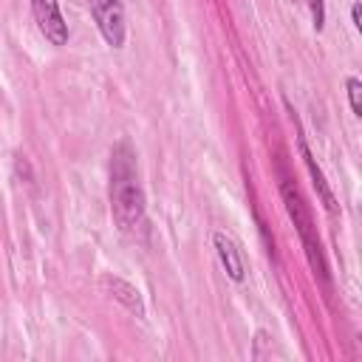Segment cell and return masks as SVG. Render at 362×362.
Wrapping results in <instances>:
<instances>
[{
	"mask_svg": "<svg viewBox=\"0 0 362 362\" xmlns=\"http://www.w3.org/2000/svg\"><path fill=\"white\" fill-rule=\"evenodd\" d=\"M102 288L116 300V303H122L127 311H133L136 317H144V300H141V291L133 286V283H127V280H122V277H116V274H102Z\"/></svg>",
	"mask_w": 362,
	"mask_h": 362,
	"instance_id": "8992f818",
	"label": "cell"
},
{
	"mask_svg": "<svg viewBox=\"0 0 362 362\" xmlns=\"http://www.w3.org/2000/svg\"><path fill=\"white\" fill-rule=\"evenodd\" d=\"M31 14H34V23H37L40 34L51 45H57V48L68 45L71 28H68V23L59 11V0H31Z\"/></svg>",
	"mask_w": 362,
	"mask_h": 362,
	"instance_id": "277c9868",
	"label": "cell"
},
{
	"mask_svg": "<svg viewBox=\"0 0 362 362\" xmlns=\"http://www.w3.org/2000/svg\"><path fill=\"white\" fill-rule=\"evenodd\" d=\"M280 195H283V204H286L288 218L294 221V226L300 232V240L305 246V255H308V263H311L314 274H320L322 283H328V266H325V257H322V246H320V238H317L314 223H311V212H308L300 189L288 178H283L280 181Z\"/></svg>",
	"mask_w": 362,
	"mask_h": 362,
	"instance_id": "7a4b0ae2",
	"label": "cell"
},
{
	"mask_svg": "<svg viewBox=\"0 0 362 362\" xmlns=\"http://www.w3.org/2000/svg\"><path fill=\"white\" fill-rule=\"evenodd\" d=\"M351 23H354V28H362V6L359 3L351 6Z\"/></svg>",
	"mask_w": 362,
	"mask_h": 362,
	"instance_id": "30bf717a",
	"label": "cell"
},
{
	"mask_svg": "<svg viewBox=\"0 0 362 362\" xmlns=\"http://www.w3.org/2000/svg\"><path fill=\"white\" fill-rule=\"evenodd\" d=\"M110 212L122 232L133 235L144 226V187L139 181V161L130 141H116L110 150Z\"/></svg>",
	"mask_w": 362,
	"mask_h": 362,
	"instance_id": "6da1fadb",
	"label": "cell"
},
{
	"mask_svg": "<svg viewBox=\"0 0 362 362\" xmlns=\"http://www.w3.org/2000/svg\"><path fill=\"white\" fill-rule=\"evenodd\" d=\"M212 246H215V255H218L226 277L235 283H243L246 280V260H243L238 243L226 232H212Z\"/></svg>",
	"mask_w": 362,
	"mask_h": 362,
	"instance_id": "5b68a950",
	"label": "cell"
},
{
	"mask_svg": "<svg viewBox=\"0 0 362 362\" xmlns=\"http://www.w3.org/2000/svg\"><path fill=\"white\" fill-rule=\"evenodd\" d=\"M345 90H348V102L354 116H362V79L359 76H348L345 79Z\"/></svg>",
	"mask_w": 362,
	"mask_h": 362,
	"instance_id": "ba28073f",
	"label": "cell"
},
{
	"mask_svg": "<svg viewBox=\"0 0 362 362\" xmlns=\"http://www.w3.org/2000/svg\"><path fill=\"white\" fill-rule=\"evenodd\" d=\"M305 3H308V11H311L314 31H322V25H325V3L322 0H305Z\"/></svg>",
	"mask_w": 362,
	"mask_h": 362,
	"instance_id": "9c48e42d",
	"label": "cell"
},
{
	"mask_svg": "<svg viewBox=\"0 0 362 362\" xmlns=\"http://www.w3.org/2000/svg\"><path fill=\"white\" fill-rule=\"evenodd\" d=\"M90 17L102 34V40L110 48H124L127 40V23H124V0H88Z\"/></svg>",
	"mask_w": 362,
	"mask_h": 362,
	"instance_id": "3957f363",
	"label": "cell"
},
{
	"mask_svg": "<svg viewBox=\"0 0 362 362\" xmlns=\"http://www.w3.org/2000/svg\"><path fill=\"white\" fill-rule=\"evenodd\" d=\"M297 147H300V156H303V161H305V167H308V173H311V181H314V189H317L320 201L325 204L328 212H337V198H334V192H331V184L325 181V173H322L320 164L314 161V153L308 150V141H305L303 133H297Z\"/></svg>",
	"mask_w": 362,
	"mask_h": 362,
	"instance_id": "52a82bcc",
	"label": "cell"
}]
</instances>
